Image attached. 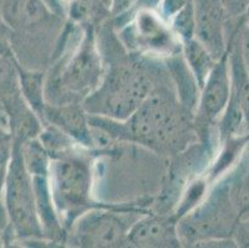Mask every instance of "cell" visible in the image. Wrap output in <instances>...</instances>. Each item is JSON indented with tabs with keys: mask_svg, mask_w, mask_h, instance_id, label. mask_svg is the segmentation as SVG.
I'll return each mask as SVG.
<instances>
[{
	"mask_svg": "<svg viewBox=\"0 0 249 248\" xmlns=\"http://www.w3.org/2000/svg\"><path fill=\"white\" fill-rule=\"evenodd\" d=\"M150 76L133 66L117 65L106 71L101 85L83 99L90 115L128 119L153 92Z\"/></svg>",
	"mask_w": 249,
	"mask_h": 248,
	"instance_id": "obj_1",
	"label": "cell"
},
{
	"mask_svg": "<svg viewBox=\"0 0 249 248\" xmlns=\"http://www.w3.org/2000/svg\"><path fill=\"white\" fill-rule=\"evenodd\" d=\"M89 115V124L113 136L135 139L144 144H165L173 140L182 126V115L175 104L162 95L151 93L128 119L115 120Z\"/></svg>",
	"mask_w": 249,
	"mask_h": 248,
	"instance_id": "obj_2",
	"label": "cell"
},
{
	"mask_svg": "<svg viewBox=\"0 0 249 248\" xmlns=\"http://www.w3.org/2000/svg\"><path fill=\"white\" fill-rule=\"evenodd\" d=\"M60 56H63V60L57 65L55 76L45 86V92L56 90L72 98L85 99L98 88L106 70L93 27L83 26L82 35L73 46H70V52Z\"/></svg>",
	"mask_w": 249,
	"mask_h": 248,
	"instance_id": "obj_3",
	"label": "cell"
},
{
	"mask_svg": "<svg viewBox=\"0 0 249 248\" xmlns=\"http://www.w3.org/2000/svg\"><path fill=\"white\" fill-rule=\"evenodd\" d=\"M49 185L58 217L71 226L81 213L98 208L92 204V170L74 155H62L50 163Z\"/></svg>",
	"mask_w": 249,
	"mask_h": 248,
	"instance_id": "obj_4",
	"label": "cell"
},
{
	"mask_svg": "<svg viewBox=\"0 0 249 248\" xmlns=\"http://www.w3.org/2000/svg\"><path fill=\"white\" fill-rule=\"evenodd\" d=\"M4 190L6 212L15 233L22 238H38L44 236L36 210L33 176L25 168L19 139L13 145Z\"/></svg>",
	"mask_w": 249,
	"mask_h": 248,
	"instance_id": "obj_5",
	"label": "cell"
},
{
	"mask_svg": "<svg viewBox=\"0 0 249 248\" xmlns=\"http://www.w3.org/2000/svg\"><path fill=\"white\" fill-rule=\"evenodd\" d=\"M138 213L98 206L81 213L70 226V243L78 247H122Z\"/></svg>",
	"mask_w": 249,
	"mask_h": 248,
	"instance_id": "obj_6",
	"label": "cell"
},
{
	"mask_svg": "<svg viewBox=\"0 0 249 248\" xmlns=\"http://www.w3.org/2000/svg\"><path fill=\"white\" fill-rule=\"evenodd\" d=\"M119 35L124 46L144 54L171 57L182 51V42L154 8H138Z\"/></svg>",
	"mask_w": 249,
	"mask_h": 248,
	"instance_id": "obj_7",
	"label": "cell"
},
{
	"mask_svg": "<svg viewBox=\"0 0 249 248\" xmlns=\"http://www.w3.org/2000/svg\"><path fill=\"white\" fill-rule=\"evenodd\" d=\"M0 20L11 31L34 35L62 20L56 17L42 0H0Z\"/></svg>",
	"mask_w": 249,
	"mask_h": 248,
	"instance_id": "obj_8",
	"label": "cell"
},
{
	"mask_svg": "<svg viewBox=\"0 0 249 248\" xmlns=\"http://www.w3.org/2000/svg\"><path fill=\"white\" fill-rule=\"evenodd\" d=\"M231 75L227 55H222L208 74L205 83L200 88L197 113L200 120L213 122L225 113L231 98Z\"/></svg>",
	"mask_w": 249,
	"mask_h": 248,
	"instance_id": "obj_9",
	"label": "cell"
},
{
	"mask_svg": "<svg viewBox=\"0 0 249 248\" xmlns=\"http://www.w3.org/2000/svg\"><path fill=\"white\" fill-rule=\"evenodd\" d=\"M128 245L135 247H178L176 224L161 216H140L128 232Z\"/></svg>",
	"mask_w": 249,
	"mask_h": 248,
	"instance_id": "obj_10",
	"label": "cell"
},
{
	"mask_svg": "<svg viewBox=\"0 0 249 248\" xmlns=\"http://www.w3.org/2000/svg\"><path fill=\"white\" fill-rule=\"evenodd\" d=\"M86 113L87 112L83 107L72 102L46 104L44 119L82 145L89 147L93 144V136L90 133L89 120Z\"/></svg>",
	"mask_w": 249,
	"mask_h": 248,
	"instance_id": "obj_11",
	"label": "cell"
},
{
	"mask_svg": "<svg viewBox=\"0 0 249 248\" xmlns=\"http://www.w3.org/2000/svg\"><path fill=\"white\" fill-rule=\"evenodd\" d=\"M33 186L35 192L36 210H37L42 232L44 235H51V237H56L61 233L60 217L52 200L49 179L42 175H34Z\"/></svg>",
	"mask_w": 249,
	"mask_h": 248,
	"instance_id": "obj_12",
	"label": "cell"
},
{
	"mask_svg": "<svg viewBox=\"0 0 249 248\" xmlns=\"http://www.w3.org/2000/svg\"><path fill=\"white\" fill-rule=\"evenodd\" d=\"M181 52L183 54V58L197 82L198 87L201 88L216 63V58L197 38L183 41Z\"/></svg>",
	"mask_w": 249,
	"mask_h": 248,
	"instance_id": "obj_13",
	"label": "cell"
},
{
	"mask_svg": "<svg viewBox=\"0 0 249 248\" xmlns=\"http://www.w3.org/2000/svg\"><path fill=\"white\" fill-rule=\"evenodd\" d=\"M178 55H174V56L169 57L167 66L170 68L171 76L175 79L182 106H185L186 108H194V107L197 106V88L200 90V87H198L192 72L190 71L185 58L178 57Z\"/></svg>",
	"mask_w": 249,
	"mask_h": 248,
	"instance_id": "obj_14",
	"label": "cell"
},
{
	"mask_svg": "<svg viewBox=\"0 0 249 248\" xmlns=\"http://www.w3.org/2000/svg\"><path fill=\"white\" fill-rule=\"evenodd\" d=\"M19 78L22 97L28 102L31 111L44 119L45 107L47 103L45 101V85L42 74L19 70Z\"/></svg>",
	"mask_w": 249,
	"mask_h": 248,
	"instance_id": "obj_15",
	"label": "cell"
},
{
	"mask_svg": "<svg viewBox=\"0 0 249 248\" xmlns=\"http://www.w3.org/2000/svg\"><path fill=\"white\" fill-rule=\"evenodd\" d=\"M21 95L19 70L10 58L0 55V101L14 108L20 103Z\"/></svg>",
	"mask_w": 249,
	"mask_h": 248,
	"instance_id": "obj_16",
	"label": "cell"
},
{
	"mask_svg": "<svg viewBox=\"0 0 249 248\" xmlns=\"http://www.w3.org/2000/svg\"><path fill=\"white\" fill-rule=\"evenodd\" d=\"M20 150H21L25 168L28 169L31 176L49 175L50 163H51L49 158V152L40 140L28 138L25 142L20 143Z\"/></svg>",
	"mask_w": 249,
	"mask_h": 248,
	"instance_id": "obj_17",
	"label": "cell"
},
{
	"mask_svg": "<svg viewBox=\"0 0 249 248\" xmlns=\"http://www.w3.org/2000/svg\"><path fill=\"white\" fill-rule=\"evenodd\" d=\"M233 93L231 97L237 102L241 109L243 120L249 127V72L244 71L242 60L237 58V55L233 60Z\"/></svg>",
	"mask_w": 249,
	"mask_h": 248,
	"instance_id": "obj_18",
	"label": "cell"
},
{
	"mask_svg": "<svg viewBox=\"0 0 249 248\" xmlns=\"http://www.w3.org/2000/svg\"><path fill=\"white\" fill-rule=\"evenodd\" d=\"M171 30L174 31L181 42L195 38L196 31V9L195 0H189L187 4L169 21Z\"/></svg>",
	"mask_w": 249,
	"mask_h": 248,
	"instance_id": "obj_19",
	"label": "cell"
},
{
	"mask_svg": "<svg viewBox=\"0 0 249 248\" xmlns=\"http://www.w3.org/2000/svg\"><path fill=\"white\" fill-rule=\"evenodd\" d=\"M142 0H109V15L115 20V26L123 27L133 18Z\"/></svg>",
	"mask_w": 249,
	"mask_h": 248,
	"instance_id": "obj_20",
	"label": "cell"
},
{
	"mask_svg": "<svg viewBox=\"0 0 249 248\" xmlns=\"http://www.w3.org/2000/svg\"><path fill=\"white\" fill-rule=\"evenodd\" d=\"M13 145L14 144H11V134L8 133L3 126H0V191L5 181L6 172L13 153Z\"/></svg>",
	"mask_w": 249,
	"mask_h": 248,
	"instance_id": "obj_21",
	"label": "cell"
},
{
	"mask_svg": "<svg viewBox=\"0 0 249 248\" xmlns=\"http://www.w3.org/2000/svg\"><path fill=\"white\" fill-rule=\"evenodd\" d=\"M187 1L189 0H160L156 6V10L159 11L165 21L169 22L176 13H178L183 6L186 5Z\"/></svg>",
	"mask_w": 249,
	"mask_h": 248,
	"instance_id": "obj_22",
	"label": "cell"
},
{
	"mask_svg": "<svg viewBox=\"0 0 249 248\" xmlns=\"http://www.w3.org/2000/svg\"><path fill=\"white\" fill-rule=\"evenodd\" d=\"M228 17H242L249 6V0H217Z\"/></svg>",
	"mask_w": 249,
	"mask_h": 248,
	"instance_id": "obj_23",
	"label": "cell"
},
{
	"mask_svg": "<svg viewBox=\"0 0 249 248\" xmlns=\"http://www.w3.org/2000/svg\"><path fill=\"white\" fill-rule=\"evenodd\" d=\"M42 1L46 4L47 8L55 14L56 17L62 18V19L66 17V9H65L61 0H42Z\"/></svg>",
	"mask_w": 249,
	"mask_h": 248,
	"instance_id": "obj_24",
	"label": "cell"
},
{
	"mask_svg": "<svg viewBox=\"0 0 249 248\" xmlns=\"http://www.w3.org/2000/svg\"><path fill=\"white\" fill-rule=\"evenodd\" d=\"M244 15H247V21H248V25H249V6H248V9H247V11Z\"/></svg>",
	"mask_w": 249,
	"mask_h": 248,
	"instance_id": "obj_25",
	"label": "cell"
}]
</instances>
